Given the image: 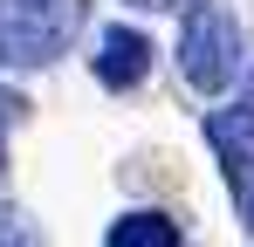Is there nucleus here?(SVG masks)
Listing matches in <instances>:
<instances>
[{"instance_id":"1","label":"nucleus","mask_w":254,"mask_h":247,"mask_svg":"<svg viewBox=\"0 0 254 247\" xmlns=\"http://www.w3.org/2000/svg\"><path fill=\"white\" fill-rule=\"evenodd\" d=\"M89 0H0V69H48L83 35Z\"/></svg>"},{"instance_id":"2","label":"nucleus","mask_w":254,"mask_h":247,"mask_svg":"<svg viewBox=\"0 0 254 247\" xmlns=\"http://www.w3.org/2000/svg\"><path fill=\"white\" fill-rule=\"evenodd\" d=\"M179 76L192 82V89H234L241 76V21L220 7V0H192L186 7V28H179Z\"/></svg>"},{"instance_id":"3","label":"nucleus","mask_w":254,"mask_h":247,"mask_svg":"<svg viewBox=\"0 0 254 247\" xmlns=\"http://www.w3.org/2000/svg\"><path fill=\"white\" fill-rule=\"evenodd\" d=\"M206 144L220 151V172L234 185V206H241V220H248V234H254V103L213 110L206 117Z\"/></svg>"},{"instance_id":"4","label":"nucleus","mask_w":254,"mask_h":247,"mask_svg":"<svg viewBox=\"0 0 254 247\" xmlns=\"http://www.w3.org/2000/svg\"><path fill=\"white\" fill-rule=\"evenodd\" d=\"M151 76V41L137 35V28H103L96 35V82L103 89H137V82Z\"/></svg>"},{"instance_id":"5","label":"nucleus","mask_w":254,"mask_h":247,"mask_svg":"<svg viewBox=\"0 0 254 247\" xmlns=\"http://www.w3.org/2000/svg\"><path fill=\"white\" fill-rule=\"evenodd\" d=\"M103 247H179V220L172 213H151V206L144 213H124Z\"/></svg>"},{"instance_id":"6","label":"nucleus","mask_w":254,"mask_h":247,"mask_svg":"<svg viewBox=\"0 0 254 247\" xmlns=\"http://www.w3.org/2000/svg\"><path fill=\"white\" fill-rule=\"evenodd\" d=\"M0 247H42L35 220H28L21 206H0Z\"/></svg>"},{"instance_id":"7","label":"nucleus","mask_w":254,"mask_h":247,"mask_svg":"<svg viewBox=\"0 0 254 247\" xmlns=\"http://www.w3.org/2000/svg\"><path fill=\"white\" fill-rule=\"evenodd\" d=\"M130 7H144V14H179V7H192V0H130Z\"/></svg>"},{"instance_id":"8","label":"nucleus","mask_w":254,"mask_h":247,"mask_svg":"<svg viewBox=\"0 0 254 247\" xmlns=\"http://www.w3.org/2000/svg\"><path fill=\"white\" fill-rule=\"evenodd\" d=\"M0 172H7V137H0Z\"/></svg>"}]
</instances>
